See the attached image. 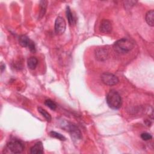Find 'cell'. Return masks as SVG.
<instances>
[{
	"mask_svg": "<svg viewBox=\"0 0 154 154\" xmlns=\"http://www.w3.org/2000/svg\"><path fill=\"white\" fill-rule=\"evenodd\" d=\"M106 102L109 108L118 109L122 105V99L120 94L114 90H111L106 95Z\"/></svg>",
	"mask_w": 154,
	"mask_h": 154,
	"instance_id": "obj_1",
	"label": "cell"
},
{
	"mask_svg": "<svg viewBox=\"0 0 154 154\" xmlns=\"http://www.w3.org/2000/svg\"><path fill=\"white\" fill-rule=\"evenodd\" d=\"M134 46V44L131 40L123 38L116 41L113 45L114 49L119 54H126L130 52Z\"/></svg>",
	"mask_w": 154,
	"mask_h": 154,
	"instance_id": "obj_2",
	"label": "cell"
},
{
	"mask_svg": "<svg viewBox=\"0 0 154 154\" xmlns=\"http://www.w3.org/2000/svg\"><path fill=\"white\" fill-rule=\"evenodd\" d=\"M62 128L69 132L70 135L76 139H81L82 137L81 132L79 129L75 125L70 122H65V123H63Z\"/></svg>",
	"mask_w": 154,
	"mask_h": 154,
	"instance_id": "obj_3",
	"label": "cell"
},
{
	"mask_svg": "<svg viewBox=\"0 0 154 154\" xmlns=\"http://www.w3.org/2000/svg\"><path fill=\"white\" fill-rule=\"evenodd\" d=\"M7 147L12 153H19L23 150L24 145L23 143L19 140L12 139L7 143Z\"/></svg>",
	"mask_w": 154,
	"mask_h": 154,
	"instance_id": "obj_4",
	"label": "cell"
},
{
	"mask_svg": "<svg viewBox=\"0 0 154 154\" xmlns=\"http://www.w3.org/2000/svg\"><path fill=\"white\" fill-rule=\"evenodd\" d=\"M100 78L102 82L104 84L109 86L116 85L119 82V80L117 76L109 72H105L102 73L101 75Z\"/></svg>",
	"mask_w": 154,
	"mask_h": 154,
	"instance_id": "obj_5",
	"label": "cell"
},
{
	"mask_svg": "<svg viewBox=\"0 0 154 154\" xmlns=\"http://www.w3.org/2000/svg\"><path fill=\"white\" fill-rule=\"evenodd\" d=\"M66 28V23L63 17L58 16L55 21L54 30L57 34H62L64 32Z\"/></svg>",
	"mask_w": 154,
	"mask_h": 154,
	"instance_id": "obj_6",
	"label": "cell"
},
{
	"mask_svg": "<svg viewBox=\"0 0 154 154\" xmlns=\"http://www.w3.org/2000/svg\"><path fill=\"white\" fill-rule=\"evenodd\" d=\"M112 26L110 20L108 19H103L99 25V30L104 34H109L112 31Z\"/></svg>",
	"mask_w": 154,
	"mask_h": 154,
	"instance_id": "obj_7",
	"label": "cell"
},
{
	"mask_svg": "<svg viewBox=\"0 0 154 154\" xmlns=\"http://www.w3.org/2000/svg\"><path fill=\"white\" fill-rule=\"evenodd\" d=\"M108 51L105 48H97L95 50V57L99 61H105L108 58Z\"/></svg>",
	"mask_w": 154,
	"mask_h": 154,
	"instance_id": "obj_8",
	"label": "cell"
},
{
	"mask_svg": "<svg viewBox=\"0 0 154 154\" xmlns=\"http://www.w3.org/2000/svg\"><path fill=\"white\" fill-rule=\"evenodd\" d=\"M43 149L42 143L38 141L30 148V153L32 154H42L44 152Z\"/></svg>",
	"mask_w": 154,
	"mask_h": 154,
	"instance_id": "obj_9",
	"label": "cell"
},
{
	"mask_svg": "<svg viewBox=\"0 0 154 154\" xmlns=\"http://www.w3.org/2000/svg\"><path fill=\"white\" fill-rule=\"evenodd\" d=\"M145 20L149 26H153V25H154V11H153V10H150L146 13V16H145Z\"/></svg>",
	"mask_w": 154,
	"mask_h": 154,
	"instance_id": "obj_10",
	"label": "cell"
},
{
	"mask_svg": "<svg viewBox=\"0 0 154 154\" xmlns=\"http://www.w3.org/2000/svg\"><path fill=\"white\" fill-rule=\"evenodd\" d=\"M38 64V60L35 57H31L27 60V65L29 69L34 70Z\"/></svg>",
	"mask_w": 154,
	"mask_h": 154,
	"instance_id": "obj_11",
	"label": "cell"
},
{
	"mask_svg": "<svg viewBox=\"0 0 154 154\" xmlns=\"http://www.w3.org/2000/svg\"><path fill=\"white\" fill-rule=\"evenodd\" d=\"M32 40H31L28 37L25 35H22L19 38V43L22 47H28L29 46L30 43Z\"/></svg>",
	"mask_w": 154,
	"mask_h": 154,
	"instance_id": "obj_12",
	"label": "cell"
},
{
	"mask_svg": "<svg viewBox=\"0 0 154 154\" xmlns=\"http://www.w3.org/2000/svg\"><path fill=\"white\" fill-rule=\"evenodd\" d=\"M47 4H48L47 1H41L40 2V14H39L38 19H41L45 15L46 11Z\"/></svg>",
	"mask_w": 154,
	"mask_h": 154,
	"instance_id": "obj_13",
	"label": "cell"
},
{
	"mask_svg": "<svg viewBox=\"0 0 154 154\" xmlns=\"http://www.w3.org/2000/svg\"><path fill=\"white\" fill-rule=\"evenodd\" d=\"M66 17L67 18L68 20V22L69 23L70 25H72L73 24L75 23V19L74 17L73 16V14L70 10V8L69 6H67L66 7Z\"/></svg>",
	"mask_w": 154,
	"mask_h": 154,
	"instance_id": "obj_14",
	"label": "cell"
},
{
	"mask_svg": "<svg viewBox=\"0 0 154 154\" xmlns=\"http://www.w3.org/2000/svg\"><path fill=\"white\" fill-rule=\"evenodd\" d=\"M37 110L42 115V116L45 117V119L46 120L47 122H49L51 121L52 117H51V114L49 112H48L45 109H44L42 107H38Z\"/></svg>",
	"mask_w": 154,
	"mask_h": 154,
	"instance_id": "obj_15",
	"label": "cell"
},
{
	"mask_svg": "<svg viewBox=\"0 0 154 154\" xmlns=\"http://www.w3.org/2000/svg\"><path fill=\"white\" fill-rule=\"evenodd\" d=\"M49 135L51 137L55 138L58 139L61 141L66 140V138L63 135H61V134H60L58 132H55V131H51L49 132Z\"/></svg>",
	"mask_w": 154,
	"mask_h": 154,
	"instance_id": "obj_16",
	"label": "cell"
},
{
	"mask_svg": "<svg viewBox=\"0 0 154 154\" xmlns=\"http://www.w3.org/2000/svg\"><path fill=\"white\" fill-rule=\"evenodd\" d=\"M45 104L46 106L49 107L50 109L52 110H55L57 108L56 103L51 99H47L45 101Z\"/></svg>",
	"mask_w": 154,
	"mask_h": 154,
	"instance_id": "obj_17",
	"label": "cell"
},
{
	"mask_svg": "<svg viewBox=\"0 0 154 154\" xmlns=\"http://www.w3.org/2000/svg\"><path fill=\"white\" fill-rule=\"evenodd\" d=\"M141 138L145 141H147V140H150L152 138V136L150 134L147 133V132H144L142 133L141 134Z\"/></svg>",
	"mask_w": 154,
	"mask_h": 154,
	"instance_id": "obj_18",
	"label": "cell"
},
{
	"mask_svg": "<svg viewBox=\"0 0 154 154\" xmlns=\"http://www.w3.org/2000/svg\"><path fill=\"white\" fill-rule=\"evenodd\" d=\"M137 2V1H125L124 2V5L125 7L127 8H130L131 7L134 6L135 5V4Z\"/></svg>",
	"mask_w": 154,
	"mask_h": 154,
	"instance_id": "obj_19",
	"label": "cell"
}]
</instances>
